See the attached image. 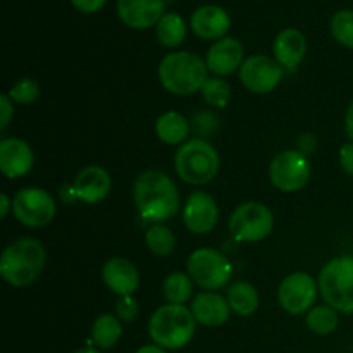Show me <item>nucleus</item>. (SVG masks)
I'll list each match as a JSON object with an SVG mask.
<instances>
[{
	"label": "nucleus",
	"instance_id": "nucleus-22",
	"mask_svg": "<svg viewBox=\"0 0 353 353\" xmlns=\"http://www.w3.org/2000/svg\"><path fill=\"white\" fill-rule=\"evenodd\" d=\"M155 133L165 145H179L188 138L190 123L179 112H164L155 123Z\"/></svg>",
	"mask_w": 353,
	"mask_h": 353
},
{
	"label": "nucleus",
	"instance_id": "nucleus-1",
	"mask_svg": "<svg viewBox=\"0 0 353 353\" xmlns=\"http://www.w3.org/2000/svg\"><path fill=\"white\" fill-rule=\"evenodd\" d=\"M133 200L141 219L162 223L179 210V192L174 181L162 171H145L134 179Z\"/></svg>",
	"mask_w": 353,
	"mask_h": 353
},
{
	"label": "nucleus",
	"instance_id": "nucleus-3",
	"mask_svg": "<svg viewBox=\"0 0 353 353\" xmlns=\"http://www.w3.org/2000/svg\"><path fill=\"white\" fill-rule=\"evenodd\" d=\"M196 319L185 305L168 303L152 314L148 321V334L152 341L164 350H178L186 347L195 334Z\"/></svg>",
	"mask_w": 353,
	"mask_h": 353
},
{
	"label": "nucleus",
	"instance_id": "nucleus-26",
	"mask_svg": "<svg viewBox=\"0 0 353 353\" xmlns=\"http://www.w3.org/2000/svg\"><path fill=\"white\" fill-rule=\"evenodd\" d=\"M162 293L169 303L185 305L193 296V279L185 272H172L164 279Z\"/></svg>",
	"mask_w": 353,
	"mask_h": 353
},
{
	"label": "nucleus",
	"instance_id": "nucleus-12",
	"mask_svg": "<svg viewBox=\"0 0 353 353\" xmlns=\"http://www.w3.org/2000/svg\"><path fill=\"white\" fill-rule=\"evenodd\" d=\"M281 79L283 68L279 62L265 55H252L240 68V81L248 92L269 93Z\"/></svg>",
	"mask_w": 353,
	"mask_h": 353
},
{
	"label": "nucleus",
	"instance_id": "nucleus-2",
	"mask_svg": "<svg viewBox=\"0 0 353 353\" xmlns=\"http://www.w3.org/2000/svg\"><path fill=\"white\" fill-rule=\"evenodd\" d=\"M45 265V248L34 238L12 241L0 257V274L9 285L23 288L41 274Z\"/></svg>",
	"mask_w": 353,
	"mask_h": 353
},
{
	"label": "nucleus",
	"instance_id": "nucleus-13",
	"mask_svg": "<svg viewBox=\"0 0 353 353\" xmlns=\"http://www.w3.org/2000/svg\"><path fill=\"white\" fill-rule=\"evenodd\" d=\"M219 209L207 192H193L183 209V221L186 228L195 234H207L216 228Z\"/></svg>",
	"mask_w": 353,
	"mask_h": 353
},
{
	"label": "nucleus",
	"instance_id": "nucleus-18",
	"mask_svg": "<svg viewBox=\"0 0 353 353\" xmlns=\"http://www.w3.org/2000/svg\"><path fill=\"white\" fill-rule=\"evenodd\" d=\"M243 45L236 38H221L207 52V68L217 76H228L243 64Z\"/></svg>",
	"mask_w": 353,
	"mask_h": 353
},
{
	"label": "nucleus",
	"instance_id": "nucleus-27",
	"mask_svg": "<svg viewBox=\"0 0 353 353\" xmlns=\"http://www.w3.org/2000/svg\"><path fill=\"white\" fill-rule=\"evenodd\" d=\"M338 310H334L333 307L330 305H321L316 307V309L310 310L307 314V327H309L312 333L321 334V336H326V334H331L336 331L338 324H340V319H338Z\"/></svg>",
	"mask_w": 353,
	"mask_h": 353
},
{
	"label": "nucleus",
	"instance_id": "nucleus-24",
	"mask_svg": "<svg viewBox=\"0 0 353 353\" xmlns=\"http://www.w3.org/2000/svg\"><path fill=\"white\" fill-rule=\"evenodd\" d=\"M121 336H123V324L116 316L102 314L97 317L92 326V338L97 347L109 350L119 341Z\"/></svg>",
	"mask_w": 353,
	"mask_h": 353
},
{
	"label": "nucleus",
	"instance_id": "nucleus-11",
	"mask_svg": "<svg viewBox=\"0 0 353 353\" xmlns=\"http://www.w3.org/2000/svg\"><path fill=\"white\" fill-rule=\"evenodd\" d=\"M317 299V283L307 272H293L286 276L278 290V302L286 312L303 314Z\"/></svg>",
	"mask_w": 353,
	"mask_h": 353
},
{
	"label": "nucleus",
	"instance_id": "nucleus-39",
	"mask_svg": "<svg viewBox=\"0 0 353 353\" xmlns=\"http://www.w3.org/2000/svg\"><path fill=\"white\" fill-rule=\"evenodd\" d=\"M72 353H100V352L95 350V348H79V350H76Z\"/></svg>",
	"mask_w": 353,
	"mask_h": 353
},
{
	"label": "nucleus",
	"instance_id": "nucleus-23",
	"mask_svg": "<svg viewBox=\"0 0 353 353\" xmlns=\"http://www.w3.org/2000/svg\"><path fill=\"white\" fill-rule=\"evenodd\" d=\"M228 303L241 317H248L259 309V293L250 283L236 281L228 288Z\"/></svg>",
	"mask_w": 353,
	"mask_h": 353
},
{
	"label": "nucleus",
	"instance_id": "nucleus-28",
	"mask_svg": "<svg viewBox=\"0 0 353 353\" xmlns=\"http://www.w3.org/2000/svg\"><path fill=\"white\" fill-rule=\"evenodd\" d=\"M145 243H147L148 250L154 252L155 255H169L176 247V238L169 228L162 226V224H154L148 228L147 234H145Z\"/></svg>",
	"mask_w": 353,
	"mask_h": 353
},
{
	"label": "nucleus",
	"instance_id": "nucleus-32",
	"mask_svg": "<svg viewBox=\"0 0 353 353\" xmlns=\"http://www.w3.org/2000/svg\"><path fill=\"white\" fill-rule=\"evenodd\" d=\"M116 312L119 316L121 321L124 323H131V321L137 319L138 312H140V307H138L137 299H133L131 295L121 296L119 302L116 303Z\"/></svg>",
	"mask_w": 353,
	"mask_h": 353
},
{
	"label": "nucleus",
	"instance_id": "nucleus-5",
	"mask_svg": "<svg viewBox=\"0 0 353 353\" xmlns=\"http://www.w3.org/2000/svg\"><path fill=\"white\" fill-rule=\"evenodd\" d=\"M221 159L216 148L202 138L186 141L174 155V169L188 185L202 186L212 181L219 171Z\"/></svg>",
	"mask_w": 353,
	"mask_h": 353
},
{
	"label": "nucleus",
	"instance_id": "nucleus-25",
	"mask_svg": "<svg viewBox=\"0 0 353 353\" xmlns=\"http://www.w3.org/2000/svg\"><path fill=\"white\" fill-rule=\"evenodd\" d=\"M186 24L176 12H165L157 23V40L162 47L176 48L185 41Z\"/></svg>",
	"mask_w": 353,
	"mask_h": 353
},
{
	"label": "nucleus",
	"instance_id": "nucleus-17",
	"mask_svg": "<svg viewBox=\"0 0 353 353\" xmlns=\"http://www.w3.org/2000/svg\"><path fill=\"white\" fill-rule=\"evenodd\" d=\"M102 279L107 288L119 296L133 295L140 286L138 269L124 257L109 259L102 268Z\"/></svg>",
	"mask_w": 353,
	"mask_h": 353
},
{
	"label": "nucleus",
	"instance_id": "nucleus-4",
	"mask_svg": "<svg viewBox=\"0 0 353 353\" xmlns=\"http://www.w3.org/2000/svg\"><path fill=\"white\" fill-rule=\"evenodd\" d=\"M207 62L192 52H172L159 65V79L174 95H192L202 90L207 76Z\"/></svg>",
	"mask_w": 353,
	"mask_h": 353
},
{
	"label": "nucleus",
	"instance_id": "nucleus-38",
	"mask_svg": "<svg viewBox=\"0 0 353 353\" xmlns=\"http://www.w3.org/2000/svg\"><path fill=\"white\" fill-rule=\"evenodd\" d=\"M137 353H168V350H164L159 345H145V347L138 348Z\"/></svg>",
	"mask_w": 353,
	"mask_h": 353
},
{
	"label": "nucleus",
	"instance_id": "nucleus-31",
	"mask_svg": "<svg viewBox=\"0 0 353 353\" xmlns=\"http://www.w3.org/2000/svg\"><path fill=\"white\" fill-rule=\"evenodd\" d=\"M40 85L33 78H23L9 90V97L17 103H33L40 97Z\"/></svg>",
	"mask_w": 353,
	"mask_h": 353
},
{
	"label": "nucleus",
	"instance_id": "nucleus-10",
	"mask_svg": "<svg viewBox=\"0 0 353 353\" xmlns=\"http://www.w3.org/2000/svg\"><path fill=\"white\" fill-rule=\"evenodd\" d=\"M269 178L272 185L281 192H299L309 183L310 164L302 152H279L269 165Z\"/></svg>",
	"mask_w": 353,
	"mask_h": 353
},
{
	"label": "nucleus",
	"instance_id": "nucleus-15",
	"mask_svg": "<svg viewBox=\"0 0 353 353\" xmlns=\"http://www.w3.org/2000/svg\"><path fill=\"white\" fill-rule=\"evenodd\" d=\"M112 179L110 174L100 165H88L81 169L72 183V190L76 199L83 200L86 203L102 202L110 192Z\"/></svg>",
	"mask_w": 353,
	"mask_h": 353
},
{
	"label": "nucleus",
	"instance_id": "nucleus-6",
	"mask_svg": "<svg viewBox=\"0 0 353 353\" xmlns=\"http://www.w3.org/2000/svg\"><path fill=\"white\" fill-rule=\"evenodd\" d=\"M324 302L338 312L353 314V257L343 255L327 262L319 274Z\"/></svg>",
	"mask_w": 353,
	"mask_h": 353
},
{
	"label": "nucleus",
	"instance_id": "nucleus-33",
	"mask_svg": "<svg viewBox=\"0 0 353 353\" xmlns=\"http://www.w3.org/2000/svg\"><path fill=\"white\" fill-rule=\"evenodd\" d=\"M14 114V105L12 99L9 97V93H2L0 95V130H6L9 126L10 119H12Z\"/></svg>",
	"mask_w": 353,
	"mask_h": 353
},
{
	"label": "nucleus",
	"instance_id": "nucleus-20",
	"mask_svg": "<svg viewBox=\"0 0 353 353\" xmlns=\"http://www.w3.org/2000/svg\"><path fill=\"white\" fill-rule=\"evenodd\" d=\"M192 312L196 323L207 327H217L224 324L230 317L231 307L228 299L214 292H202L193 299Z\"/></svg>",
	"mask_w": 353,
	"mask_h": 353
},
{
	"label": "nucleus",
	"instance_id": "nucleus-29",
	"mask_svg": "<svg viewBox=\"0 0 353 353\" xmlns=\"http://www.w3.org/2000/svg\"><path fill=\"white\" fill-rule=\"evenodd\" d=\"M200 92H202V97L207 102V105L216 107V109L226 107L231 99V86L221 78H209Z\"/></svg>",
	"mask_w": 353,
	"mask_h": 353
},
{
	"label": "nucleus",
	"instance_id": "nucleus-9",
	"mask_svg": "<svg viewBox=\"0 0 353 353\" xmlns=\"http://www.w3.org/2000/svg\"><path fill=\"white\" fill-rule=\"evenodd\" d=\"M12 212L21 224L41 228L52 223L57 214L55 199L41 188H24L12 199Z\"/></svg>",
	"mask_w": 353,
	"mask_h": 353
},
{
	"label": "nucleus",
	"instance_id": "nucleus-35",
	"mask_svg": "<svg viewBox=\"0 0 353 353\" xmlns=\"http://www.w3.org/2000/svg\"><path fill=\"white\" fill-rule=\"evenodd\" d=\"M107 0H71L72 6L85 14H93L105 6Z\"/></svg>",
	"mask_w": 353,
	"mask_h": 353
},
{
	"label": "nucleus",
	"instance_id": "nucleus-21",
	"mask_svg": "<svg viewBox=\"0 0 353 353\" xmlns=\"http://www.w3.org/2000/svg\"><path fill=\"white\" fill-rule=\"evenodd\" d=\"M272 50L283 69H296L307 54V40L302 31L286 28L276 37Z\"/></svg>",
	"mask_w": 353,
	"mask_h": 353
},
{
	"label": "nucleus",
	"instance_id": "nucleus-14",
	"mask_svg": "<svg viewBox=\"0 0 353 353\" xmlns=\"http://www.w3.org/2000/svg\"><path fill=\"white\" fill-rule=\"evenodd\" d=\"M164 10V0H117L119 19L133 30L152 28L162 19Z\"/></svg>",
	"mask_w": 353,
	"mask_h": 353
},
{
	"label": "nucleus",
	"instance_id": "nucleus-30",
	"mask_svg": "<svg viewBox=\"0 0 353 353\" xmlns=\"http://www.w3.org/2000/svg\"><path fill=\"white\" fill-rule=\"evenodd\" d=\"M331 33L343 47L353 48V10H340L331 19Z\"/></svg>",
	"mask_w": 353,
	"mask_h": 353
},
{
	"label": "nucleus",
	"instance_id": "nucleus-37",
	"mask_svg": "<svg viewBox=\"0 0 353 353\" xmlns=\"http://www.w3.org/2000/svg\"><path fill=\"white\" fill-rule=\"evenodd\" d=\"M10 209H12V202H10V199L7 196V193H2V195H0V216H2V219H6Z\"/></svg>",
	"mask_w": 353,
	"mask_h": 353
},
{
	"label": "nucleus",
	"instance_id": "nucleus-34",
	"mask_svg": "<svg viewBox=\"0 0 353 353\" xmlns=\"http://www.w3.org/2000/svg\"><path fill=\"white\" fill-rule=\"evenodd\" d=\"M340 164L341 169L353 178V141L345 143L343 147L340 148Z\"/></svg>",
	"mask_w": 353,
	"mask_h": 353
},
{
	"label": "nucleus",
	"instance_id": "nucleus-8",
	"mask_svg": "<svg viewBox=\"0 0 353 353\" xmlns=\"http://www.w3.org/2000/svg\"><path fill=\"white\" fill-rule=\"evenodd\" d=\"M274 226V216L264 203L247 202L234 209L230 217V231L238 241H261Z\"/></svg>",
	"mask_w": 353,
	"mask_h": 353
},
{
	"label": "nucleus",
	"instance_id": "nucleus-16",
	"mask_svg": "<svg viewBox=\"0 0 353 353\" xmlns=\"http://www.w3.org/2000/svg\"><path fill=\"white\" fill-rule=\"evenodd\" d=\"M33 150L21 138H3L0 141V171L7 178H21L33 168Z\"/></svg>",
	"mask_w": 353,
	"mask_h": 353
},
{
	"label": "nucleus",
	"instance_id": "nucleus-36",
	"mask_svg": "<svg viewBox=\"0 0 353 353\" xmlns=\"http://www.w3.org/2000/svg\"><path fill=\"white\" fill-rule=\"evenodd\" d=\"M345 130H347L348 138L353 140V100L350 102V105H348L347 114H345Z\"/></svg>",
	"mask_w": 353,
	"mask_h": 353
},
{
	"label": "nucleus",
	"instance_id": "nucleus-19",
	"mask_svg": "<svg viewBox=\"0 0 353 353\" xmlns=\"http://www.w3.org/2000/svg\"><path fill=\"white\" fill-rule=\"evenodd\" d=\"M193 33L202 40H221L231 26V19L219 6H202L190 19Z\"/></svg>",
	"mask_w": 353,
	"mask_h": 353
},
{
	"label": "nucleus",
	"instance_id": "nucleus-7",
	"mask_svg": "<svg viewBox=\"0 0 353 353\" xmlns=\"http://www.w3.org/2000/svg\"><path fill=\"white\" fill-rule=\"evenodd\" d=\"M188 274L195 285L207 292H216L230 283L231 262L214 248H199L188 259Z\"/></svg>",
	"mask_w": 353,
	"mask_h": 353
}]
</instances>
